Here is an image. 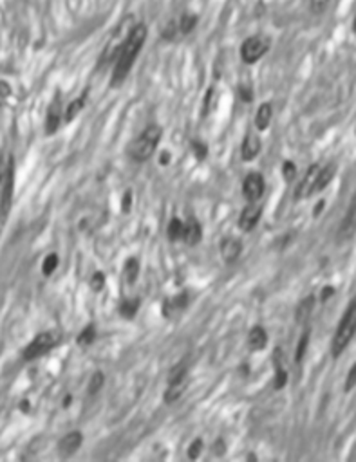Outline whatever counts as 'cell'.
I'll return each instance as SVG.
<instances>
[{
	"instance_id": "cell-18",
	"label": "cell",
	"mask_w": 356,
	"mask_h": 462,
	"mask_svg": "<svg viewBox=\"0 0 356 462\" xmlns=\"http://www.w3.org/2000/svg\"><path fill=\"white\" fill-rule=\"evenodd\" d=\"M271 116H273V108L269 103H262L261 107H259V111H257L255 114V126L257 130H266L269 126V123H271Z\"/></svg>"
},
{
	"instance_id": "cell-29",
	"label": "cell",
	"mask_w": 356,
	"mask_h": 462,
	"mask_svg": "<svg viewBox=\"0 0 356 462\" xmlns=\"http://www.w3.org/2000/svg\"><path fill=\"white\" fill-rule=\"evenodd\" d=\"M354 386H356V361H354V365H352V367L349 368L347 378H345V383H344L345 392H351V390L354 388Z\"/></svg>"
},
{
	"instance_id": "cell-7",
	"label": "cell",
	"mask_w": 356,
	"mask_h": 462,
	"mask_svg": "<svg viewBox=\"0 0 356 462\" xmlns=\"http://www.w3.org/2000/svg\"><path fill=\"white\" fill-rule=\"evenodd\" d=\"M318 172H320L318 164H311L307 168V172L304 173L302 181H300L295 190V199H306L309 195H315V183H317Z\"/></svg>"
},
{
	"instance_id": "cell-2",
	"label": "cell",
	"mask_w": 356,
	"mask_h": 462,
	"mask_svg": "<svg viewBox=\"0 0 356 462\" xmlns=\"http://www.w3.org/2000/svg\"><path fill=\"white\" fill-rule=\"evenodd\" d=\"M356 334V296L351 300V303L345 309L344 316H342L340 323L337 327V333L331 341V354L333 358H338L342 352L347 348V345L352 341Z\"/></svg>"
},
{
	"instance_id": "cell-15",
	"label": "cell",
	"mask_w": 356,
	"mask_h": 462,
	"mask_svg": "<svg viewBox=\"0 0 356 462\" xmlns=\"http://www.w3.org/2000/svg\"><path fill=\"white\" fill-rule=\"evenodd\" d=\"M334 173H337V164L329 163V164H326V166H320L317 183H315V193H318V191H322V190H326L327 184L333 181Z\"/></svg>"
},
{
	"instance_id": "cell-37",
	"label": "cell",
	"mask_w": 356,
	"mask_h": 462,
	"mask_svg": "<svg viewBox=\"0 0 356 462\" xmlns=\"http://www.w3.org/2000/svg\"><path fill=\"white\" fill-rule=\"evenodd\" d=\"M352 27H354V31H356V18H354V26H352Z\"/></svg>"
},
{
	"instance_id": "cell-17",
	"label": "cell",
	"mask_w": 356,
	"mask_h": 462,
	"mask_svg": "<svg viewBox=\"0 0 356 462\" xmlns=\"http://www.w3.org/2000/svg\"><path fill=\"white\" fill-rule=\"evenodd\" d=\"M60 121H61L60 103L54 101V103L49 107V111H47V118H46V132L47 134H54V132L58 130V126H60Z\"/></svg>"
},
{
	"instance_id": "cell-20",
	"label": "cell",
	"mask_w": 356,
	"mask_h": 462,
	"mask_svg": "<svg viewBox=\"0 0 356 462\" xmlns=\"http://www.w3.org/2000/svg\"><path fill=\"white\" fill-rule=\"evenodd\" d=\"M313 305H315L313 296H307L306 300H302L299 303V307H297V321H306L309 318L311 311H313Z\"/></svg>"
},
{
	"instance_id": "cell-9",
	"label": "cell",
	"mask_w": 356,
	"mask_h": 462,
	"mask_svg": "<svg viewBox=\"0 0 356 462\" xmlns=\"http://www.w3.org/2000/svg\"><path fill=\"white\" fill-rule=\"evenodd\" d=\"M354 233H356V195L352 197L347 213H345L344 221H342V224H340L338 238H340V240H349Z\"/></svg>"
},
{
	"instance_id": "cell-32",
	"label": "cell",
	"mask_w": 356,
	"mask_h": 462,
	"mask_svg": "<svg viewBox=\"0 0 356 462\" xmlns=\"http://www.w3.org/2000/svg\"><path fill=\"white\" fill-rule=\"evenodd\" d=\"M103 285H105L103 273H94V275H92V278H91V287L94 291H101V289H103Z\"/></svg>"
},
{
	"instance_id": "cell-21",
	"label": "cell",
	"mask_w": 356,
	"mask_h": 462,
	"mask_svg": "<svg viewBox=\"0 0 356 462\" xmlns=\"http://www.w3.org/2000/svg\"><path fill=\"white\" fill-rule=\"evenodd\" d=\"M85 98H87V96L81 94L80 98H76L74 101H71V105L67 107V111H66V121H73V119L80 114L81 108H83V105H85Z\"/></svg>"
},
{
	"instance_id": "cell-4",
	"label": "cell",
	"mask_w": 356,
	"mask_h": 462,
	"mask_svg": "<svg viewBox=\"0 0 356 462\" xmlns=\"http://www.w3.org/2000/svg\"><path fill=\"white\" fill-rule=\"evenodd\" d=\"M60 341V336L53 331H47V333H40L35 340L31 341L26 348H24V359L27 361H33L36 358H42L44 354H47L49 350H53L54 347Z\"/></svg>"
},
{
	"instance_id": "cell-22",
	"label": "cell",
	"mask_w": 356,
	"mask_h": 462,
	"mask_svg": "<svg viewBox=\"0 0 356 462\" xmlns=\"http://www.w3.org/2000/svg\"><path fill=\"white\" fill-rule=\"evenodd\" d=\"M139 275V262L136 258H129L125 263V280L129 283H134Z\"/></svg>"
},
{
	"instance_id": "cell-19",
	"label": "cell",
	"mask_w": 356,
	"mask_h": 462,
	"mask_svg": "<svg viewBox=\"0 0 356 462\" xmlns=\"http://www.w3.org/2000/svg\"><path fill=\"white\" fill-rule=\"evenodd\" d=\"M169 238L170 240H184V235H186V224L179 218H172L169 224Z\"/></svg>"
},
{
	"instance_id": "cell-11",
	"label": "cell",
	"mask_w": 356,
	"mask_h": 462,
	"mask_svg": "<svg viewBox=\"0 0 356 462\" xmlns=\"http://www.w3.org/2000/svg\"><path fill=\"white\" fill-rule=\"evenodd\" d=\"M241 251H242V244L237 238L228 237L221 242V256L224 262H235L239 258V255H241Z\"/></svg>"
},
{
	"instance_id": "cell-28",
	"label": "cell",
	"mask_w": 356,
	"mask_h": 462,
	"mask_svg": "<svg viewBox=\"0 0 356 462\" xmlns=\"http://www.w3.org/2000/svg\"><path fill=\"white\" fill-rule=\"evenodd\" d=\"M101 386H103V374H101V372H94L91 378V383H89V393L94 395Z\"/></svg>"
},
{
	"instance_id": "cell-36",
	"label": "cell",
	"mask_w": 356,
	"mask_h": 462,
	"mask_svg": "<svg viewBox=\"0 0 356 462\" xmlns=\"http://www.w3.org/2000/svg\"><path fill=\"white\" fill-rule=\"evenodd\" d=\"M194 150H196V156L199 157V159H204V157H206V146H204L203 143H194Z\"/></svg>"
},
{
	"instance_id": "cell-34",
	"label": "cell",
	"mask_w": 356,
	"mask_h": 462,
	"mask_svg": "<svg viewBox=\"0 0 356 462\" xmlns=\"http://www.w3.org/2000/svg\"><path fill=\"white\" fill-rule=\"evenodd\" d=\"M201 448H203V441H201V439L194 441V443H192V446H190V450H188V455H190V458H196L197 455H199Z\"/></svg>"
},
{
	"instance_id": "cell-3",
	"label": "cell",
	"mask_w": 356,
	"mask_h": 462,
	"mask_svg": "<svg viewBox=\"0 0 356 462\" xmlns=\"http://www.w3.org/2000/svg\"><path fill=\"white\" fill-rule=\"evenodd\" d=\"M161 139V128L157 125H149L141 134L132 141L131 148H129V156L134 161H146L150 159L156 146Z\"/></svg>"
},
{
	"instance_id": "cell-14",
	"label": "cell",
	"mask_w": 356,
	"mask_h": 462,
	"mask_svg": "<svg viewBox=\"0 0 356 462\" xmlns=\"http://www.w3.org/2000/svg\"><path fill=\"white\" fill-rule=\"evenodd\" d=\"M184 388H186V378L170 379V381H169V386H166V390H165V401L169 403V405L176 403L177 399H179L181 395H183Z\"/></svg>"
},
{
	"instance_id": "cell-30",
	"label": "cell",
	"mask_w": 356,
	"mask_h": 462,
	"mask_svg": "<svg viewBox=\"0 0 356 462\" xmlns=\"http://www.w3.org/2000/svg\"><path fill=\"white\" fill-rule=\"evenodd\" d=\"M196 24H197V18L194 15L183 16V20H181V31H183V33H190V31L196 27Z\"/></svg>"
},
{
	"instance_id": "cell-25",
	"label": "cell",
	"mask_w": 356,
	"mask_h": 462,
	"mask_svg": "<svg viewBox=\"0 0 356 462\" xmlns=\"http://www.w3.org/2000/svg\"><path fill=\"white\" fill-rule=\"evenodd\" d=\"M58 268V255L56 253H51V255L46 256V260L42 262V273L46 276H51Z\"/></svg>"
},
{
	"instance_id": "cell-27",
	"label": "cell",
	"mask_w": 356,
	"mask_h": 462,
	"mask_svg": "<svg viewBox=\"0 0 356 462\" xmlns=\"http://www.w3.org/2000/svg\"><path fill=\"white\" fill-rule=\"evenodd\" d=\"M94 338H96L94 325H87V327H85L83 331L80 333V336H78V343L83 345V347H89V345L94 341Z\"/></svg>"
},
{
	"instance_id": "cell-6",
	"label": "cell",
	"mask_w": 356,
	"mask_h": 462,
	"mask_svg": "<svg viewBox=\"0 0 356 462\" xmlns=\"http://www.w3.org/2000/svg\"><path fill=\"white\" fill-rule=\"evenodd\" d=\"M264 188H266L264 177H262L261 173L253 172L244 179V184H242V193H244V197L249 201V203H257V201L264 195Z\"/></svg>"
},
{
	"instance_id": "cell-13",
	"label": "cell",
	"mask_w": 356,
	"mask_h": 462,
	"mask_svg": "<svg viewBox=\"0 0 356 462\" xmlns=\"http://www.w3.org/2000/svg\"><path fill=\"white\" fill-rule=\"evenodd\" d=\"M259 152H261V139H259V136L249 132L244 138V141H242V159L253 161Z\"/></svg>"
},
{
	"instance_id": "cell-31",
	"label": "cell",
	"mask_w": 356,
	"mask_h": 462,
	"mask_svg": "<svg viewBox=\"0 0 356 462\" xmlns=\"http://www.w3.org/2000/svg\"><path fill=\"white\" fill-rule=\"evenodd\" d=\"M331 0H311L309 6H311V11L313 13H324L327 8H329Z\"/></svg>"
},
{
	"instance_id": "cell-33",
	"label": "cell",
	"mask_w": 356,
	"mask_h": 462,
	"mask_svg": "<svg viewBox=\"0 0 356 462\" xmlns=\"http://www.w3.org/2000/svg\"><path fill=\"white\" fill-rule=\"evenodd\" d=\"M287 383V374L282 370V368H277V376H275V388L280 390L284 385Z\"/></svg>"
},
{
	"instance_id": "cell-10",
	"label": "cell",
	"mask_w": 356,
	"mask_h": 462,
	"mask_svg": "<svg viewBox=\"0 0 356 462\" xmlns=\"http://www.w3.org/2000/svg\"><path fill=\"white\" fill-rule=\"evenodd\" d=\"M83 443V437H81L80 432H69L67 435H64L58 443V451H60L61 457H69V455L76 453L78 448Z\"/></svg>"
},
{
	"instance_id": "cell-23",
	"label": "cell",
	"mask_w": 356,
	"mask_h": 462,
	"mask_svg": "<svg viewBox=\"0 0 356 462\" xmlns=\"http://www.w3.org/2000/svg\"><path fill=\"white\" fill-rule=\"evenodd\" d=\"M139 309V300L138 298H132V300H125V302L121 303V307H119V313L123 314L125 318H134L136 313H138Z\"/></svg>"
},
{
	"instance_id": "cell-1",
	"label": "cell",
	"mask_w": 356,
	"mask_h": 462,
	"mask_svg": "<svg viewBox=\"0 0 356 462\" xmlns=\"http://www.w3.org/2000/svg\"><path fill=\"white\" fill-rule=\"evenodd\" d=\"M146 40V26L145 24H138L134 29L129 33L123 46L119 47L118 60L114 65V73H112V85H119L127 78V74L131 73L132 65H134L136 58H138L141 47L145 46Z\"/></svg>"
},
{
	"instance_id": "cell-24",
	"label": "cell",
	"mask_w": 356,
	"mask_h": 462,
	"mask_svg": "<svg viewBox=\"0 0 356 462\" xmlns=\"http://www.w3.org/2000/svg\"><path fill=\"white\" fill-rule=\"evenodd\" d=\"M201 238V228L199 224H197L196 221H192L186 224V235H184V240L188 242V244H196L197 240Z\"/></svg>"
},
{
	"instance_id": "cell-12",
	"label": "cell",
	"mask_w": 356,
	"mask_h": 462,
	"mask_svg": "<svg viewBox=\"0 0 356 462\" xmlns=\"http://www.w3.org/2000/svg\"><path fill=\"white\" fill-rule=\"evenodd\" d=\"M186 303H188V296L184 293L177 294V296H174V298L166 300L165 307H163V314H165L166 318H174L177 316V314H181L184 309H186Z\"/></svg>"
},
{
	"instance_id": "cell-5",
	"label": "cell",
	"mask_w": 356,
	"mask_h": 462,
	"mask_svg": "<svg viewBox=\"0 0 356 462\" xmlns=\"http://www.w3.org/2000/svg\"><path fill=\"white\" fill-rule=\"evenodd\" d=\"M268 47H269V42L264 38V36H252V38L246 40L241 47L242 61H246V63H255V61H259L262 56H264Z\"/></svg>"
},
{
	"instance_id": "cell-35",
	"label": "cell",
	"mask_w": 356,
	"mask_h": 462,
	"mask_svg": "<svg viewBox=\"0 0 356 462\" xmlns=\"http://www.w3.org/2000/svg\"><path fill=\"white\" fill-rule=\"evenodd\" d=\"M284 177H286L287 181H291L293 177H295V164L293 163L284 164Z\"/></svg>"
},
{
	"instance_id": "cell-8",
	"label": "cell",
	"mask_w": 356,
	"mask_h": 462,
	"mask_svg": "<svg viewBox=\"0 0 356 462\" xmlns=\"http://www.w3.org/2000/svg\"><path fill=\"white\" fill-rule=\"evenodd\" d=\"M261 215H262L261 206H259L257 203H249L248 206L241 211V217H239V228H241L242 231H252V229L259 224V221H261Z\"/></svg>"
},
{
	"instance_id": "cell-26",
	"label": "cell",
	"mask_w": 356,
	"mask_h": 462,
	"mask_svg": "<svg viewBox=\"0 0 356 462\" xmlns=\"http://www.w3.org/2000/svg\"><path fill=\"white\" fill-rule=\"evenodd\" d=\"M307 343H309V331H306V333L300 336L299 345H297V352H295L297 363H302L304 356H306V350H307Z\"/></svg>"
},
{
	"instance_id": "cell-16",
	"label": "cell",
	"mask_w": 356,
	"mask_h": 462,
	"mask_svg": "<svg viewBox=\"0 0 356 462\" xmlns=\"http://www.w3.org/2000/svg\"><path fill=\"white\" fill-rule=\"evenodd\" d=\"M248 345L252 350H262L268 345V334L262 327H253L248 334Z\"/></svg>"
}]
</instances>
